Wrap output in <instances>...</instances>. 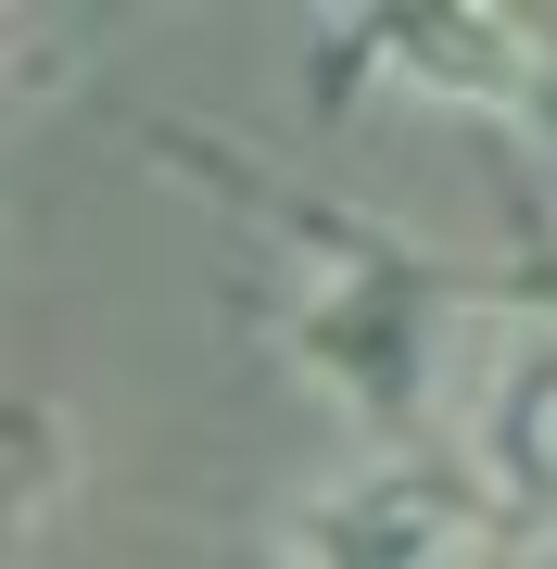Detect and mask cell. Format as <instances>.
Wrapping results in <instances>:
<instances>
[{
    "mask_svg": "<svg viewBox=\"0 0 557 569\" xmlns=\"http://www.w3.org/2000/svg\"><path fill=\"white\" fill-rule=\"evenodd\" d=\"M291 557L305 569H481L495 519H481V493L431 481V468H368L330 507L291 519Z\"/></svg>",
    "mask_w": 557,
    "mask_h": 569,
    "instance_id": "1",
    "label": "cell"
},
{
    "mask_svg": "<svg viewBox=\"0 0 557 569\" xmlns=\"http://www.w3.org/2000/svg\"><path fill=\"white\" fill-rule=\"evenodd\" d=\"M380 51L406 89H431V102H533L545 51L519 13H481V0H456V13H380Z\"/></svg>",
    "mask_w": 557,
    "mask_h": 569,
    "instance_id": "2",
    "label": "cell"
},
{
    "mask_svg": "<svg viewBox=\"0 0 557 569\" xmlns=\"http://www.w3.org/2000/svg\"><path fill=\"white\" fill-rule=\"evenodd\" d=\"M481 468H495L533 519H557V342L495 380V406H481Z\"/></svg>",
    "mask_w": 557,
    "mask_h": 569,
    "instance_id": "3",
    "label": "cell"
},
{
    "mask_svg": "<svg viewBox=\"0 0 557 569\" xmlns=\"http://www.w3.org/2000/svg\"><path fill=\"white\" fill-rule=\"evenodd\" d=\"M0 531H13V519H0Z\"/></svg>",
    "mask_w": 557,
    "mask_h": 569,
    "instance_id": "4",
    "label": "cell"
}]
</instances>
